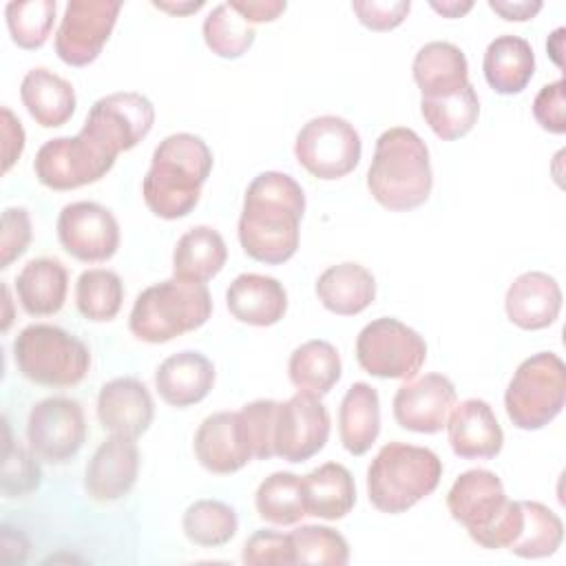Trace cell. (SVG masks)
Masks as SVG:
<instances>
[{
  "instance_id": "6da1fadb",
  "label": "cell",
  "mask_w": 566,
  "mask_h": 566,
  "mask_svg": "<svg viewBox=\"0 0 566 566\" xmlns=\"http://www.w3.org/2000/svg\"><path fill=\"white\" fill-rule=\"evenodd\" d=\"M305 192L301 184L279 170L259 172L245 188L239 214L243 252L265 265H281L298 250Z\"/></svg>"
},
{
  "instance_id": "7a4b0ae2",
  "label": "cell",
  "mask_w": 566,
  "mask_h": 566,
  "mask_svg": "<svg viewBox=\"0 0 566 566\" xmlns=\"http://www.w3.org/2000/svg\"><path fill=\"white\" fill-rule=\"evenodd\" d=\"M212 150L195 133H172L164 137L142 179L146 208L166 221L188 217L201 197V188L212 172Z\"/></svg>"
},
{
  "instance_id": "3957f363",
  "label": "cell",
  "mask_w": 566,
  "mask_h": 566,
  "mask_svg": "<svg viewBox=\"0 0 566 566\" xmlns=\"http://www.w3.org/2000/svg\"><path fill=\"white\" fill-rule=\"evenodd\" d=\"M431 188L433 170L422 137L407 126L382 130L367 170L369 195L387 210L407 212L420 208Z\"/></svg>"
},
{
  "instance_id": "277c9868",
  "label": "cell",
  "mask_w": 566,
  "mask_h": 566,
  "mask_svg": "<svg viewBox=\"0 0 566 566\" xmlns=\"http://www.w3.org/2000/svg\"><path fill=\"white\" fill-rule=\"evenodd\" d=\"M451 517L482 548H509L522 526L520 500H509L502 480L489 469H469L447 493Z\"/></svg>"
},
{
  "instance_id": "5b68a950",
  "label": "cell",
  "mask_w": 566,
  "mask_h": 566,
  "mask_svg": "<svg viewBox=\"0 0 566 566\" xmlns=\"http://www.w3.org/2000/svg\"><path fill=\"white\" fill-rule=\"evenodd\" d=\"M442 478V460L436 451L407 442L380 447L367 469V497L374 509L400 515L431 495Z\"/></svg>"
},
{
  "instance_id": "8992f818",
  "label": "cell",
  "mask_w": 566,
  "mask_h": 566,
  "mask_svg": "<svg viewBox=\"0 0 566 566\" xmlns=\"http://www.w3.org/2000/svg\"><path fill=\"white\" fill-rule=\"evenodd\" d=\"M212 296L206 283L166 279L142 290L128 316V329L137 340L159 345L208 323Z\"/></svg>"
},
{
  "instance_id": "52a82bcc",
  "label": "cell",
  "mask_w": 566,
  "mask_h": 566,
  "mask_svg": "<svg viewBox=\"0 0 566 566\" xmlns=\"http://www.w3.org/2000/svg\"><path fill=\"white\" fill-rule=\"evenodd\" d=\"M18 371L42 387H73L91 369L84 340L51 323H31L13 338Z\"/></svg>"
},
{
  "instance_id": "ba28073f",
  "label": "cell",
  "mask_w": 566,
  "mask_h": 566,
  "mask_svg": "<svg viewBox=\"0 0 566 566\" xmlns=\"http://www.w3.org/2000/svg\"><path fill=\"white\" fill-rule=\"evenodd\" d=\"M566 402V367L555 352H537L513 371L504 391V409L513 427L544 429Z\"/></svg>"
},
{
  "instance_id": "9c48e42d",
  "label": "cell",
  "mask_w": 566,
  "mask_h": 566,
  "mask_svg": "<svg viewBox=\"0 0 566 566\" xmlns=\"http://www.w3.org/2000/svg\"><path fill=\"white\" fill-rule=\"evenodd\" d=\"M117 153L88 130L44 142L33 159L35 179L51 190H75L99 181L113 166Z\"/></svg>"
},
{
  "instance_id": "30bf717a",
  "label": "cell",
  "mask_w": 566,
  "mask_h": 566,
  "mask_svg": "<svg viewBox=\"0 0 566 566\" xmlns=\"http://www.w3.org/2000/svg\"><path fill=\"white\" fill-rule=\"evenodd\" d=\"M356 360L369 376L409 380L427 360V343L402 321L380 316L358 332Z\"/></svg>"
},
{
  "instance_id": "8fae6325",
  "label": "cell",
  "mask_w": 566,
  "mask_h": 566,
  "mask_svg": "<svg viewBox=\"0 0 566 566\" xmlns=\"http://www.w3.org/2000/svg\"><path fill=\"white\" fill-rule=\"evenodd\" d=\"M363 155L354 124L338 115H318L301 126L294 139L296 161L316 179L334 181L349 175Z\"/></svg>"
},
{
  "instance_id": "7c38bea8",
  "label": "cell",
  "mask_w": 566,
  "mask_h": 566,
  "mask_svg": "<svg viewBox=\"0 0 566 566\" xmlns=\"http://www.w3.org/2000/svg\"><path fill=\"white\" fill-rule=\"evenodd\" d=\"M31 451L51 464L73 460L86 442V418L77 400L49 396L35 402L27 418Z\"/></svg>"
},
{
  "instance_id": "4fadbf2b",
  "label": "cell",
  "mask_w": 566,
  "mask_h": 566,
  "mask_svg": "<svg viewBox=\"0 0 566 566\" xmlns=\"http://www.w3.org/2000/svg\"><path fill=\"white\" fill-rule=\"evenodd\" d=\"M119 11V0L66 2L55 33L57 57L69 66H86L95 62L115 29Z\"/></svg>"
},
{
  "instance_id": "5bb4252c",
  "label": "cell",
  "mask_w": 566,
  "mask_h": 566,
  "mask_svg": "<svg viewBox=\"0 0 566 566\" xmlns=\"http://www.w3.org/2000/svg\"><path fill=\"white\" fill-rule=\"evenodd\" d=\"M55 230L64 252L84 263L113 259L122 239L115 214L97 201L66 203L57 214Z\"/></svg>"
},
{
  "instance_id": "9a60e30c",
  "label": "cell",
  "mask_w": 566,
  "mask_h": 566,
  "mask_svg": "<svg viewBox=\"0 0 566 566\" xmlns=\"http://www.w3.org/2000/svg\"><path fill=\"white\" fill-rule=\"evenodd\" d=\"M329 411L318 396L296 391L276 407L274 455L298 464L323 451L329 438Z\"/></svg>"
},
{
  "instance_id": "2e32d148",
  "label": "cell",
  "mask_w": 566,
  "mask_h": 566,
  "mask_svg": "<svg viewBox=\"0 0 566 566\" xmlns=\"http://www.w3.org/2000/svg\"><path fill=\"white\" fill-rule=\"evenodd\" d=\"M155 124L153 102L137 91H117L99 97L86 119L84 130L106 144L113 153L135 148Z\"/></svg>"
},
{
  "instance_id": "e0dca14e",
  "label": "cell",
  "mask_w": 566,
  "mask_h": 566,
  "mask_svg": "<svg viewBox=\"0 0 566 566\" xmlns=\"http://www.w3.org/2000/svg\"><path fill=\"white\" fill-rule=\"evenodd\" d=\"M458 402L455 385L442 374L405 380L394 396L396 422L413 433H438Z\"/></svg>"
},
{
  "instance_id": "ac0fdd59",
  "label": "cell",
  "mask_w": 566,
  "mask_h": 566,
  "mask_svg": "<svg viewBox=\"0 0 566 566\" xmlns=\"http://www.w3.org/2000/svg\"><path fill=\"white\" fill-rule=\"evenodd\" d=\"M139 475V449L133 438L108 436L84 469V491L95 502L126 497Z\"/></svg>"
},
{
  "instance_id": "d6986e66",
  "label": "cell",
  "mask_w": 566,
  "mask_h": 566,
  "mask_svg": "<svg viewBox=\"0 0 566 566\" xmlns=\"http://www.w3.org/2000/svg\"><path fill=\"white\" fill-rule=\"evenodd\" d=\"M195 455L214 475L241 471L254 455L239 411H217L195 431Z\"/></svg>"
},
{
  "instance_id": "ffe728a7",
  "label": "cell",
  "mask_w": 566,
  "mask_h": 566,
  "mask_svg": "<svg viewBox=\"0 0 566 566\" xmlns=\"http://www.w3.org/2000/svg\"><path fill=\"white\" fill-rule=\"evenodd\" d=\"M155 418V402L148 387L135 376H117L97 394V420L104 431L137 440Z\"/></svg>"
},
{
  "instance_id": "44dd1931",
  "label": "cell",
  "mask_w": 566,
  "mask_h": 566,
  "mask_svg": "<svg viewBox=\"0 0 566 566\" xmlns=\"http://www.w3.org/2000/svg\"><path fill=\"white\" fill-rule=\"evenodd\" d=\"M447 436L453 453L464 460H491L502 451L504 431L482 398H467L455 402L447 420Z\"/></svg>"
},
{
  "instance_id": "7402d4cb",
  "label": "cell",
  "mask_w": 566,
  "mask_h": 566,
  "mask_svg": "<svg viewBox=\"0 0 566 566\" xmlns=\"http://www.w3.org/2000/svg\"><path fill=\"white\" fill-rule=\"evenodd\" d=\"M562 287L555 276L528 270L513 279L504 296V310L513 325L526 332L546 329L562 312Z\"/></svg>"
},
{
  "instance_id": "603a6c76",
  "label": "cell",
  "mask_w": 566,
  "mask_h": 566,
  "mask_svg": "<svg viewBox=\"0 0 566 566\" xmlns=\"http://www.w3.org/2000/svg\"><path fill=\"white\" fill-rule=\"evenodd\" d=\"M212 360L195 349H184L164 358L155 371V389L159 398L177 409L201 402L214 387Z\"/></svg>"
},
{
  "instance_id": "cb8c5ba5",
  "label": "cell",
  "mask_w": 566,
  "mask_h": 566,
  "mask_svg": "<svg viewBox=\"0 0 566 566\" xmlns=\"http://www.w3.org/2000/svg\"><path fill=\"white\" fill-rule=\"evenodd\" d=\"M228 312L245 325L270 327L287 312V292L283 283L268 274H239L226 290Z\"/></svg>"
},
{
  "instance_id": "d4e9b609",
  "label": "cell",
  "mask_w": 566,
  "mask_h": 566,
  "mask_svg": "<svg viewBox=\"0 0 566 566\" xmlns=\"http://www.w3.org/2000/svg\"><path fill=\"white\" fill-rule=\"evenodd\" d=\"M314 292L327 312L336 316H356L374 303L376 279L365 265L343 261L318 274Z\"/></svg>"
},
{
  "instance_id": "484cf974",
  "label": "cell",
  "mask_w": 566,
  "mask_h": 566,
  "mask_svg": "<svg viewBox=\"0 0 566 566\" xmlns=\"http://www.w3.org/2000/svg\"><path fill=\"white\" fill-rule=\"evenodd\" d=\"M413 82L422 97H442L469 84V62L460 46L444 40L427 42L411 62Z\"/></svg>"
},
{
  "instance_id": "4316f807",
  "label": "cell",
  "mask_w": 566,
  "mask_h": 566,
  "mask_svg": "<svg viewBox=\"0 0 566 566\" xmlns=\"http://www.w3.org/2000/svg\"><path fill=\"white\" fill-rule=\"evenodd\" d=\"M20 99L42 128L64 126L77 106L73 84L44 66L27 71L20 82Z\"/></svg>"
},
{
  "instance_id": "83f0119b",
  "label": "cell",
  "mask_w": 566,
  "mask_h": 566,
  "mask_svg": "<svg viewBox=\"0 0 566 566\" xmlns=\"http://www.w3.org/2000/svg\"><path fill=\"white\" fill-rule=\"evenodd\" d=\"M69 272L62 261L38 256L22 265L15 276V296L29 316H51L64 307Z\"/></svg>"
},
{
  "instance_id": "f1b7e54d",
  "label": "cell",
  "mask_w": 566,
  "mask_h": 566,
  "mask_svg": "<svg viewBox=\"0 0 566 566\" xmlns=\"http://www.w3.org/2000/svg\"><path fill=\"white\" fill-rule=\"evenodd\" d=\"M482 71L486 84L500 95L522 93L535 75V53L528 40L520 35H497L489 42Z\"/></svg>"
},
{
  "instance_id": "f546056e",
  "label": "cell",
  "mask_w": 566,
  "mask_h": 566,
  "mask_svg": "<svg viewBox=\"0 0 566 566\" xmlns=\"http://www.w3.org/2000/svg\"><path fill=\"white\" fill-rule=\"evenodd\" d=\"M305 513L321 520H340L356 504V484L340 462H325L301 478Z\"/></svg>"
},
{
  "instance_id": "4dcf8cb0",
  "label": "cell",
  "mask_w": 566,
  "mask_h": 566,
  "mask_svg": "<svg viewBox=\"0 0 566 566\" xmlns=\"http://www.w3.org/2000/svg\"><path fill=\"white\" fill-rule=\"evenodd\" d=\"M380 433V398L369 382H354L338 407V436L347 453L365 455Z\"/></svg>"
},
{
  "instance_id": "1f68e13d",
  "label": "cell",
  "mask_w": 566,
  "mask_h": 566,
  "mask_svg": "<svg viewBox=\"0 0 566 566\" xmlns=\"http://www.w3.org/2000/svg\"><path fill=\"white\" fill-rule=\"evenodd\" d=\"M228 261V245L212 226L186 230L172 250V276L195 283L214 279Z\"/></svg>"
},
{
  "instance_id": "d6a6232c",
  "label": "cell",
  "mask_w": 566,
  "mask_h": 566,
  "mask_svg": "<svg viewBox=\"0 0 566 566\" xmlns=\"http://www.w3.org/2000/svg\"><path fill=\"white\" fill-rule=\"evenodd\" d=\"M343 363L338 349L323 338H312L298 345L287 360L290 382L305 394L323 398L340 380Z\"/></svg>"
},
{
  "instance_id": "836d02e7",
  "label": "cell",
  "mask_w": 566,
  "mask_h": 566,
  "mask_svg": "<svg viewBox=\"0 0 566 566\" xmlns=\"http://www.w3.org/2000/svg\"><path fill=\"white\" fill-rule=\"evenodd\" d=\"M420 115L440 139L455 142L478 124L480 99L469 82L451 95L420 97Z\"/></svg>"
},
{
  "instance_id": "e575fe53",
  "label": "cell",
  "mask_w": 566,
  "mask_h": 566,
  "mask_svg": "<svg viewBox=\"0 0 566 566\" xmlns=\"http://www.w3.org/2000/svg\"><path fill=\"white\" fill-rule=\"evenodd\" d=\"M522 526L509 551L524 559H539L553 555L564 539V522L559 515L542 502L520 500Z\"/></svg>"
},
{
  "instance_id": "d590c367",
  "label": "cell",
  "mask_w": 566,
  "mask_h": 566,
  "mask_svg": "<svg viewBox=\"0 0 566 566\" xmlns=\"http://www.w3.org/2000/svg\"><path fill=\"white\" fill-rule=\"evenodd\" d=\"M254 506L259 517L270 524L292 526L301 522L303 515H307L301 475L290 471H276L268 475L254 493Z\"/></svg>"
},
{
  "instance_id": "8d00e7d4",
  "label": "cell",
  "mask_w": 566,
  "mask_h": 566,
  "mask_svg": "<svg viewBox=\"0 0 566 566\" xmlns=\"http://www.w3.org/2000/svg\"><path fill=\"white\" fill-rule=\"evenodd\" d=\"M124 303V283L108 268H91L77 276L75 305L77 312L93 323L113 321Z\"/></svg>"
},
{
  "instance_id": "74e56055",
  "label": "cell",
  "mask_w": 566,
  "mask_h": 566,
  "mask_svg": "<svg viewBox=\"0 0 566 566\" xmlns=\"http://www.w3.org/2000/svg\"><path fill=\"white\" fill-rule=\"evenodd\" d=\"M184 535L203 548H219L228 544L239 531L237 511L221 500H197L181 517Z\"/></svg>"
},
{
  "instance_id": "f35d334b",
  "label": "cell",
  "mask_w": 566,
  "mask_h": 566,
  "mask_svg": "<svg viewBox=\"0 0 566 566\" xmlns=\"http://www.w3.org/2000/svg\"><path fill=\"white\" fill-rule=\"evenodd\" d=\"M206 46L223 60H237L245 55L254 44V27L245 22L228 2L217 4L203 20Z\"/></svg>"
},
{
  "instance_id": "ab89813d",
  "label": "cell",
  "mask_w": 566,
  "mask_h": 566,
  "mask_svg": "<svg viewBox=\"0 0 566 566\" xmlns=\"http://www.w3.org/2000/svg\"><path fill=\"white\" fill-rule=\"evenodd\" d=\"M57 2L55 0H24L7 2L4 20L13 44L27 51L40 49L53 29Z\"/></svg>"
},
{
  "instance_id": "60d3db41",
  "label": "cell",
  "mask_w": 566,
  "mask_h": 566,
  "mask_svg": "<svg viewBox=\"0 0 566 566\" xmlns=\"http://www.w3.org/2000/svg\"><path fill=\"white\" fill-rule=\"evenodd\" d=\"M294 548V564H318V566H345L349 562L347 539L321 524H303L290 533Z\"/></svg>"
},
{
  "instance_id": "b9f144b4",
  "label": "cell",
  "mask_w": 566,
  "mask_h": 566,
  "mask_svg": "<svg viewBox=\"0 0 566 566\" xmlns=\"http://www.w3.org/2000/svg\"><path fill=\"white\" fill-rule=\"evenodd\" d=\"M29 449L22 447L20 442H11L9 431H7L4 464H2L4 497H22L27 493L38 491V486L42 482V471L33 458V451H29Z\"/></svg>"
},
{
  "instance_id": "7bdbcfd3",
  "label": "cell",
  "mask_w": 566,
  "mask_h": 566,
  "mask_svg": "<svg viewBox=\"0 0 566 566\" xmlns=\"http://www.w3.org/2000/svg\"><path fill=\"white\" fill-rule=\"evenodd\" d=\"M276 400L259 398L239 409L243 429L248 433L252 455L256 460H270L274 455V422H276Z\"/></svg>"
},
{
  "instance_id": "ee69618b",
  "label": "cell",
  "mask_w": 566,
  "mask_h": 566,
  "mask_svg": "<svg viewBox=\"0 0 566 566\" xmlns=\"http://www.w3.org/2000/svg\"><path fill=\"white\" fill-rule=\"evenodd\" d=\"M241 559H243V564H250V566H263V564L265 566L268 564L290 566V564H294V548H292L290 533H279L272 528L254 531L243 544Z\"/></svg>"
},
{
  "instance_id": "f6af8a7d",
  "label": "cell",
  "mask_w": 566,
  "mask_h": 566,
  "mask_svg": "<svg viewBox=\"0 0 566 566\" xmlns=\"http://www.w3.org/2000/svg\"><path fill=\"white\" fill-rule=\"evenodd\" d=\"M31 217L22 206H9L2 212V230H0V268L7 270L18 256H22L31 243Z\"/></svg>"
},
{
  "instance_id": "bcb514c9",
  "label": "cell",
  "mask_w": 566,
  "mask_h": 566,
  "mask_svg": "<svg viewBox=\"0 0 566 566\" xmlns=\"http://www.w3.org/2000/svg\"><path fill=\"white\" fill-rule=\"evenodd\" d=\"M352 11L358 22L371 31H391L405 22L411 11L409 0H354Z\"/></svg>"
},
{
  "instance_id": "7dc6e473",
  "label": "cell",
  "mask_w": 566,
  "mask_h": 566,
  "mask_svg": "<svg viewBox=\"0 0 566 566\" xmlns=\"http://www.w3.org/2000/svg\"><path fill=\"white\" fill-rule=\"evenodd\" d=\"M533 117L535 122L553 133L564 135L566 133V113H564V80H555L551 84H544L535 99H533Z\"/></svg>"
},
{
  "instance_id": "c3c4849f",
  "label": "cell",
  "mask_w": 566,
  "mask_h": 566,
  "mask_svg": "<svg viewBox=\"0 0 566 566\" xmlns=\"http://www.w3.org/2000/svg\"><path fill=\"white\" fill-rule=\"evenodd\" d=\"M2 172H9L24 150V128L7 106H2Z\"/></svg>"
},
{
  "instance_id": "681fc988",
  "label": "cell",
  "mask_w": 566,
  "mask_h": 566,
  "mask_svg": "<svg viewBox=\"0 0 566 566\" xmlns=\"http://www.w3.org/2000/svg\"><path fill=\"white\" fill-rule=\"evenodd\" d=\"M228 4L250 24L274 22L285 9V0H228Z\"/></svg>"
},
{
  "instance_id": "f907efd6",
  "label": "cell",
  "mask_w": 566,
  "mask_h": 566,
  "mask_svg": "<svg viewBox=\"0 0 566 566\" xmlns=\"http://www.w3.org/2000/svg\"><path fill=\"white\" fill-rule=\"evenodd\" d=\"M542 7L544 4L539 0H489V9L509 22L533 20Z\"/></svg>"
},
{
  "instance_id": "816d5d0a",
  "label": "cell",
  "mask_w": 566,
  "mask_h": 566,
  "mask_svg": "<svg viewBox=\"0 0 566 566\" xmlns=\"http://www.w3.org/2000/svg\"><path fill=\"white\" fill-rule=\"evenodd\" d=\"M203 4H206L203 0H197V2L195 0H179V2H175V0H153L155 9H161L170 15H188V13L199 11Z\"/></svg>"
},
{
  "instance_id": "f5cc1de1",
  "label": "cell",
  "mask_w": 566,
  "mask_h": 566,
  "mask_svg": "<svg viewBox=\"0 0 566 566\" xmlns=\"http://www.w3.org/2000/svg\"><path fill=\"white\" fill-rule=\"evenodd\" d=\"M431 9L438 11L444 18H462L473 9L471 0H444V2H431Z\"/></svg>"
},
{
  "instance_id": "db71d44e",
  "label": "cell",
  "mask_w": 566,
  "mask_h": 566,
  "mask_svg": "<svg viewBox=\"0 0 566 566\" xmlns=\"http://www.w3.org/2000/svg\"><path fill=\"white\" fill-rule=\"evenodd\" d=\"M562 40H564V29L559 27V29H555V31L551 33V38H548V42H546V51L551 53V57H553V62H555L557 66H562V57H559V53H562Z\"/></svg>"
},
{
  "instance_id": "11a10c76",
  "label": "cell",
  "mask_w": 566,
  "mask_h": 566,
  "mask_svg": "<svg viewBox=\"0 0 566 566\" xmlns=\"http://www.w3.org/2000/svg\"><path fill=\"white\" fill-rule=\"evenodd\" d=\"M4 305H7V318H4V325H2V329L7 332L9 329V323H11V314H9V305H11V298H9V287L4 285Z\"/></svg>"
}]
</instances>
